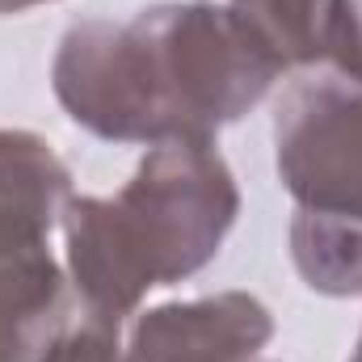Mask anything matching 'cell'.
I'll return each mask as SVG.
<instances>
[{
  "mask_svg": "<svg viewBox=\"0 0 362 362\" xmlns=\"http://www.w3.org/2000/svg\"><path fill=\"white\" fill-rule=\"evenodd\" d=\"M270 59L211 0L156 4L131 21H76L55 51L51 85L85 131L114 144L211 139L274 85Z\"/></svg>",
  "mask_w": 362,
  "mask_h": 362,
  "instance_id": "1",
  "label": "cell"
},
{
  "mask_svg": "<svg viewBox=\"0 0 362 362\" xmlns=\"http://www.w3.org/2000/svg\"><path fill=\"white\" fill-rule=\"evenodd\" d=\"M240 194L211 139L152 144L135 177L114 198H72L64 206L68 270L81 308L122 325L152 286L202 270Z\"/></svg>",
  "mask_w": 362,
  "mask_h": 362,
  "instance_id": "2",
  "label": "cell"
},
{
  "mask_svg": "<svg viewBox=\"0 0 362 362\" xmlns=\"http://www.w3.org/2000/svg\"><path fill=\"white\" fill-rule=\"evenodd\" d=\"M274 148L299 211L362 223V85L329 68L295 81L274 114Z\"/></svg>",
  "mask_w": 362,
  "mask_h": 362,
  "instance_id": "3",
  "label": "cell"
},
{
  "mask_svg": "<svg viewBox=\"0 0 362 362\" xmlns=\"http://www.w3.org/2000/svg\"><path fill=\"white\" fill-rule=\"evenodd\" d=\"M274 320L262 299L223 291L189 303H165L135 320L127 362H253Z\"/></svg>",
  "mask_w": 362,
  "mask_h": 362,
  "instance_id": "4",
  "label": "cell"
},
{
  "mask_svg": "<svg viewBox=\"0 0 362 362\" xmlns=\"http://www.w3.org/2000/svg\"><path fill=\"white\" fill-rule=\"evenodd\" d=\"M72 202L64 160L30 131H0V253L47 245Z\"/></svg>",
  "mask_w": 362,
  "mask_h": 362,
  "instance_id": "5",
  "label": "cell"
},
{
  "mask_svg": "<svg viewBox=\"0 0 362 362\" xmlns=\"http://www.w3.org/2000/svg\"><path fill=\"white\" fill-rule=\"evenodd\" d=\"M72 316L68 278L47 245L0 253V362H38Z\"/></svg>",
  "mask_w": 362,
  "mask_h": 362,
  "instance_id": "6",
  "label": "cell"
},
{
  "mask_svg": "<svg viewBox=\"0 0 362 362\" xmlns=\"http://www.w3.org/2000/svg\"><path fill=\"white\" fill-rule=\"evenodd\" d=\"M228 8L274 72L325 64L333 0H228Z\"/></svg>",
  "mask_w": 362,
  "mask_h": 362,
  "instance_id": "7",
  "label": "cell"
},
{
  "mask_svg": "<svg viewBox=\"0 0 362 362\" xmlns=\"http://www.w3.org/2000/svg\"><path fill=\"white\" fill-rule=\"evenodd\" d=\"M291 257L312 291L325 295H358L362 291V223L358 219H325L312 211H295L291 219Z\"/></svg>",
  "mask_w": 362,
  "mask_h": 362,
  "instance_id": "8",
  "label": "cell"
},
{
  "mask_svg": "<svg viewBox=\"0 0 362 362\" xmlns=\"http://www.w3.org/2000/svg\"><path fill=\"white\" fill-rule=\"evenodd\" d=\"M38 362H127V350L118 341L114 320L76 308V316L55 333V341L42 350Z\"/></svg>",
  "mask_w": 362,
  "mask_h": 362,
  "instance_id": "9",
  "label": "cell"
},
{
  "mask_svg": "<svg viewBox=\"0 0 362 362\" xmlns=\"http://www.w3.org/2000/svg\"><path fill=\"white\" fill-rule=\"evenodd\" d=\"M325 68L362 85V0H333L325 30Z\"/></svg>",
  "mask_w": 362,
  "mask_h": 362,
  "instance_id": "10",
  "label": "cell"
},
{
  "mask_svg": "<svg viewBox=\"0 0 362 362\" xmlns=\"http://www.w3.org/2000/svg\"><path fill=\"white\" fill-rule=\"evenodd\" d=\"M34 4H47V0H0V13H25Z\"/></svg>",
  "mask_w": 362,
  "mask_h": 362,
  "instance_id": "11",
  "label": "cell"
},
{
  "mask_svg": "<svg viewBox=\"0 0 362 362\" xmlns=\"http://www.w3.org/2000/svg\"><path fill=\"white\" fill-rule=\"evenodd\" d=\"M350 362H362V337H358V350H354V358Z\"/></svg>",
  "mask_w": 362,
  "mask_h": 362,
  "instance_id": "12",
  "label": "cell"
}]
</instances>
